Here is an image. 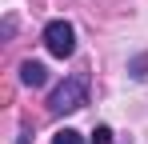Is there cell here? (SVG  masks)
Returning a JSON list of instances; mask_svg holds the SVG:
<instances>
[{"label": "cell", "mask_w": 148, "mask_h": 144, "mask_svg": "<svg viewBox=\"0 0 148 144\" xmlns=\"http://www.w3.org/2000/svg\"><path fill=\"white\" fill-rule=\"evenodd\" d=\"M40 40H44V48L56 60H68L76 52V28H72V20H48L44 32H40Z\"/></svg>", "instance_id": "obj_2"}, {"label": "cell", "mask_w": 148, "mask_h": 144, "mask_svg": "<svg viewBox=\"0 0 148 144\" xmlns=\"http://www.w3.org/2000/svg\"><path fill=\"white\" fill-rule=\"evenodd\" d=\"M44 80H48V68H44L40 60H24V64H20V84H24V88H40Z\"/></svg>", "instance_id": "obj_3"}, {"label": "cell", "mask_w": 148, "mask_h": 144, "mask_svg": "<svg viewBox=\"0 0 148 144\" xmlns=\"http://www.w3.org/2000/svg\"><path fill=\"white\" fill-rule=\"evenodd\" d=\"M88 104V80L84 76H68V80H60L48 96V112L56 116H64V112H76V108H84Z\"/></svg>", "instance_id": "obj_1"}, {"label": "cell", "mask_w": 148, "mask_h": 144, "mask_svg": "<svg viewBox=\"0 0 148 144\" xmlns=\"http://www.w3.org/2000/svg\"><path fill=\"white\" fill-rule=\"evenodd\" d=\"M52 144H84V136H80L76 128H60V132L52 136Z\"/></svg>", "instance_id": "obj_4"}, {"label": "cell", "mask_w": 148, "mask_h": 144, "mask_svg": "<svg viewBox=\"0 0 148 144\" xmlns=\"http://www.w3.org/2000/svg\"><path fill=\"white\" fill-rule=\"evenodd\" d=\"M92 144H112V128H104V124H100V128H96V140H92Z\"/></svg>", "instance_id": "obj_5"}]
</instances>
